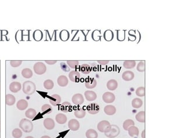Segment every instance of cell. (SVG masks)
Here are the masks:
<instances>
[{
    "label": "cell",
    "mask_w": 185,
    "mask_h": 138,
    "mask_svg": "<svg viewBox=\"0 0 185 138\" xmlns=\"http://www.w3.org/2000/svg\"><path fill=\"white\" fill-rule=\"evenodd\" d=\"M23 92L26 95H32L36 90V86L31 81H26L23 83L22 86Z\"/></svg>",
    "instance_id": "obj_1"
},
{
    "label": "cell",
    "mask_w": 185,
    "mask_h": 138,
    "mask_svg": "<svg viewBox=\"0 0 185 138\" xmlns=\"http://www.w3.org/2000/svg\"><path fill=\"white\" fill-rule=\"evenodd\" d=\"M19 127L23 132L30 133L33 130L34 126L33 122L30 120L26 119H23L19 122Z\"/></svg>",
    "instance_id": "obj_2"
},
{
    "label": "cell",
    "mask_w": 185,
    "mask_h": 138,
    "mask_svg": "<svg viewBox=\"0 0 185 138\" xmlns=\"http://www.w3.org/2000/svg\"><path fill=\"white\" fill-rule=\"evenodd\" d=\"M120 133V128L117 126L113 124L111 125L110 130L108 133H105L104 135L106 136L109 138H114L117 137Z\"/></svg>",
    "instance_id": "obj_3"
},
{
    "label": "cell",
    "mask_w": 185,
    "mask_h": 138,
    "mask_svg": "<svg viewBox=\"0 0 185 138\" xmlns=\"http://www.w3.org/2000/svg\"><path fill=\"white\" fill-rule=\"evenodd\" d=\"M110 127H111V124L110 122L107 120H102L100 121L97 126V128L99 131L104 133H108L109 131Z\"/></svg>",
    "instance_id": "obj_4"
},
{
    "label": "cell",
    "mask_w": 185,
    "mask_h": 138,
    "mask_svg": "<svg viewBox=\"0 0 185 138\" xmlns=\"http://www.w3.org/2000/svg\"><path fill=\"white\" fill-rule=\"evenodd\" d=\"M33 69L37 75H41L44 74L46 71V65L42 62H37L35 64Z\"/></svg>",
    "instance_id": "obj_5"
},
{
    "label": "cell",
    "mask_w": 185,
    "mask_h": 138,
    "mask_svg": "<svg viewBox=\"0 0 185 138\" xmlns=\"http://www.w3.org/2000/svg\"><path fill=\"white\" fill-rule=\"evenodd\" d=\"M115 95L113 93L111 92H106L102 95V99L105 103L110 104L113 103L115 101Z\"/></svg>",
    "instance_id": "obj_6"
},
{
    "label": "cell",
    "mask_w": 185,
    "mask_h": 138,
    "mask_svg": "<svg viewBox=\"0 0 185 138\" xmlns=\"http://www.w3.org/2000/svg\"><path fill=\"white\" fill-rule=\"evenodd\" d=\"M100 106L98 104L96 103H92L89 104L87 106V110L88 113L91 115H96L100 111Z\"/></svg>",
    "instance_id": "obj_7"
},
{
    "label": "cell",
    "mask_w": 185,
    "mask_h": 138,
    "mask_svg": "<svg viewBox=\"0 0 185 138\" xmlns=\"http://www.w3.org/2000/svg\"><path fill=\"white\" fill-rule=\"evenodd\" d=\"M72 102L75 105H80L84 102V98L81 94H75L72 97Z\"/></svg>",
    "instance_id": "obj_8"
},
{
    "label": "cell",
    "mask_w": 185,
    "mask_h": 138,
    "mask_svg": "<svg viewBox=\"0 0 185 138\" xmlns=\"http://www.w3.org/2000/svg\"><path fill=\"white\" fill-rule=\"evenodd\" d=\"M68 127L70 130L73 131H78L80 127L79 121L75 119H71L68 122Z\"/></svg>",
    "instance_id": "obj_9"
},
{
    "label": "cell",
    "mask_w": 185,
    "mask_h": 138,
    "mask_svg": "<svg viewBox=\"0 0 185 138\" xmlns=\"http://www.w3.org/2000/svg\"><path fill=\"white\" fill-rule=\"evenodd\" d=\"M44 126L48 130H52L55 126L54 120L51 118H46L43 122Z\"/></svg>",
    "instance_id": "obj_10"
},
{
    "label": "cell",
    "mask_w": 185,
    "mask_h": 138,
    "mask_svg": "<svg viewBox=\"0 0 185 138\" xmlns=\"http://www.w3.org/2000/svg\"><path fill=\"white\" fill-rule=\"evenodd\" d=\"M61 102V97L58 94H53L49 98V102L52 106H56L60 104Z\"/></svg>",
    "instance_id": "obj_11"
},
{
    "label": "cell",
    "mask_w": 185,
    "mask_h": 138,
    "mask_svg": "<svg viewBox=\"0 0 185 138\" xmlns=\"http://www.w3.org/2000/svg\"><path fill=\"white\" fill-rule=\"evenodd\" d=\"M9 90L12 92L16 93L19 92L22 88V85L17 81H13L9 85Z\"/></svg>",
    "instance_id": "obj_12"
},
{
    "label": "cell",
    "mask_w": 185,
    "mask_h": 138,
    "mask_svg": "<svg viewBox=\"0 0 185 138\" xmlns=\"http://www.w3.org/2000/svg\"><path fill=\"white\" fill-rule=\"evenodd\" d=\"M97 85V81L94 78H89L86 79L85 82V86L87 88L92 89L94 88Z\"/></svg>",
    "instance_id": "obj_13"
},
{
    "label": "cell",
    "mask_w": 185,
    "mask_h": 138,
    "mask_svg": "<svg viewBox=\"0 0 185 138\" xmlns=\"http://www.w3.org/2000/svg\"><path fill=\"white\" fill-rule=\"evenodd\" d=\"M69 78L70 80L73 82H78L80 79V74L78 72L76 71H72L69 74Z\"/></svg>",
    "instance_id": "obj_14"
},
{
    "label": "cell",
    "mask_w": 185,
    "mask_h": 138,
    "mask_svg": "<svg viewBox=\"0 0 185 138\" xmlns=\"http://www.w3.org/2000/svg\"><path fill=\"white\" fill-rule=\"evenodd\" d=\"M84 96L88 101H95L97 98V95L96 92L91 90H87L84 92Z\"/></svg>",
    "instance_id": "obj_15"
},
{
    "label": "cell",
    "mask_w": 185,
    "mask_h": 138,
    "mask_svg": "<svg viewBox=\"0 0 185 138\" xmlns=\"http://www.w3.org/2000/svg\"><path fill=\"white\" fill-rule=\"evenodd\" d=\"M134 76H135V75H134L133 72H132L131 71H126L123 72V74L122 75V78L124 81H129L133 80Z\"/></svg>",
    "instance_id": "obj_16"
},
{
    "label": "cell",
    "mask_w": 185,
    "mask_h": 138,
    "mask_svg": "<svg viewBox=\"0 0 185 138\" xmlns=\"http://www.w3.org/2000/svg\"><path fill=\"white\" fill-rule=\"evenodd\" d=\"M57 82H58V85L59 86L62 87H66L69 83V80H68V78L64 76V75H61L60 76H59V78H58V80H57Z\"/></svg>",
    "instance_id": "obj_17"
},
{
    "label": "cell",
    "mask_w": 185,
    "mask_h": 138,
    "mask_svg": "<svg viewBox=\"0 0 185 138\" xmlns=\"http://www.w3.org/2000/svg\"><path fill=\"white\" fill-rule=\"evenodd\" d=\"M28 102L25 99H20L17 101L16 107L19 110H24L28 107Z\"/></svg>",
    "instance_id": "obj_18"
},
{
    "label": "cell",
    "mask_w": 185,
    "mask_h": 138,
    "mask_svg": "<svg viewBox=\"0 0 185 138\" xmlns=\"http://www.w3.org/2000/svg\"><path fill=\"white\" fill-rule=\"evenodd\" d=\"M104 112L107 115H114L116 113V108L113 105H107L104 107Z\"/></svg>",
    "instance_id": "obj_19"
},
{
    "label": "cell",
    "mask_w": 185,
    "mask_h": 138,
    "mask_svg": "<svg viewBox=\"0 0 185 138\" xmlns=\"http://www.w3.org/2000/svg\"><path fill=\"white\" fill-rule=\"evenodd\" d=\"M128 134L131 137H136L139 135V129L135 126L129 127L128 129Z\"/></svg>",
    "instance_id": "obj_20"
},
{
    "label": "cell",
    "mask_w": 185,
    "mask_h": 138,
    "mask_svg": "<svg viewBox=\"0 0 185 138\" xmlns=\"http://www.w3.org/2000/svg\"><path fill=\"white\" fill-rule=\"evenodd\" d=\"M106 86L110 91H114L118 87V82L115 79H111L107 81Z\"/></svg>",
    "instance_id": "obj_21"
},
{
    "label": "cell",
    "mask_w": 185,
    "mask_h": 138,
    "mask_svg": "<svg viewBox=\"0 0 185 138\" xmlns=\"http://www.w3.org/2000/svg\"><path fill=\"white\" fill-rule=\"evenodd\" d=\"M56 121L59 124H64L67 120V116L63 113H58L55 117Z\"/></svg>",
    "instance_id": "obj_22"
},
{
    "label": "cell",
    "mask_w": 185,
    "mask_h": 138,
    "mask_svg": "<svg viewBox=\"0 0 185 138\" xmlns=\"http://www.w3.org/2000/svg\"><path fill=\"white\" fill-rule=\"evenodd\" d=\"M16 102V98L15 97L14 95L12 94H6L5 96V102L6 104L8 106H12L14 104H15Z\"/></svg>",
    "instance_id": "obj_23"
},
{
    "label": "cell",
    "mask_w": 185,
    "mask_h": 138,
    "mask_svg": "<svg viewBox=\"0 0 185 138\" xmlns=\"http://www.w3.org/2000/svg\"><path fill=\"white\" fill-rule=\"evenodd\" d=\"M74 116L78 119H82L86 115V112L82 108H77L74 111Z\"/></svg>",
    "instance_id": "obj_24"
},
{
    "label": "cell",
    "mask_w": 185,
    "mask_h": 138,
    "mask_svg": "<svg viewBox=\"0 0 185 138\" xmlns=\"http://www.w3.org/2000/svg\"><path fill=\"white\" fill-rule=\"evenodd\" d=\"M71 109V105L69 102H64L61 104L60 106V109L64 113H67L70 111Z\"/></svg>",
    "instance_id": "obj_25"
},
{
    "label": "cell",
    "mask_w": 185,
    "mask_h": 138,
    "mask_svg": "<svg viewBox=\"0 0 185 138\" xmlns=\"http://www.w3.org/2000/svg\"><path fill=\"white\" fill-rule=\"evenodd\" d=\"M37 115V112L33 108H30L25 112V116L29 119H33Z\"/></svg>",
    "instance_id": "obj_26"
},
{
    "label": "cell",
    "mask_w": 185,
    "mask_h": 138,
    "mask_svg": "<svg viewBox=\"0 0 185 138\" xmlns=\"http://www.w3.org/2000/svg\"><path fill=\"white\" fill-rule=\"evenodd\" d=\"M136 65L135 60H127L123 63V66L125 69H132Z\"/></svg>",
    "instance_id": "obj_27"
},
{
    "label": "cell",
    "mask_w": 185,
    "mask_h": 138,
    "mask_svg": "<svg viewBox=\"0 0 185 138\" xmlns=\"http://www.w3.org/2000/svg\"><path fill=\"white\" fill-rule=\"evenodd\" d=\"M85 136L87 138H98V133L93 129H89L85 133Z\"/></svg>",
    "instance_id": "obj_28"
},
{
    "label": "cell",
    "mask_w": 185,
    "mask_h": 138,
    "mask_svg": "<svg viewBox=\"0 0 185 138\" xmlns=\"http://www.w3.org/2000/svg\"><path fill=\"white\" fill-rule=\"evenodd\" d=\"M143 105V101L141 99L139 98H135L132 101V106L133 108L138 109L140 108Z\"/></svg>",
    "instance_id": "obj_29"
},
{
    "label": "cell",
    "mask_w": 185,
    "mask_h": 138,
    "mask_svg": "<svg viewBox=\"0 0 185 138\" xmlns=\"http://www.w3.org/2000/svg\"><path fill=\"white\" fill-rule=\"evenodd\" d=\"M41 111L44 114H50L53 111L52 107L49 104H44L42 106L41 108Z\"/></svg>",
    "instance_id": "obj_30"
},
{
    "label": "cell",
    "mask_w": 185,
    "mask_h": 138,
    "mask_svg": "<svg viewBox=\"0 0 185 138\" xmlns=\"http://www.w3.org/2000/svg\"><path fill=\"white\" fill-rule=\"evenodd\" d=\"M80 71L84 74H89L91 71V68L89 65L87 64H84L80 67Z\"/></svg>",
    "instance_id": "obj_31"
},
{
    "label": "cell",
    "mask_w": 185,
    "mask_h": 138,
    "mask_svg": "<svg viewBox=\"0 0 185 138\" xmlns=\"http://www.w3.org/2000/svg\"><path fill=\"white\" fill-rule=\"evenodd\" d=\"M33 71L30 68H24L22 71V75L26 79L31 78L33 76Z\"/></svg>",
    "instance_id": "obj_32"
},
{
    "label": "cell",
    "mask_w": 185,
    "mask_h": 138,
    "mask_svg": "<svg viewBox=\"0 0 185 138\" xmlns=\"http://www.w3.org/2000/svg\"><path fill=\"white\" fill-rule=\"evenodd\" d=\"M33 36L35 40L38 42L42 40V39L43 38V33L41 30L37 29L34 32Z\"/></svg>",
    "instance_id": "obj_33"
},
{
    "label": "cell",
    "mask_w": 185,
    "mask_h": 138,
    "mask_svg": "<svg viewBox=\"0 0 185 138\" xmlns=\"http://www.w3.org/2000/svg\"><path fill=\"white\" fill-rule=\"evenodd\" d=\"M135 119L139 122H145V111H140L139 113H138L136 115Z\"/></svg>",
    "instance_id": "obj_34"
},
{
    "label": "cell",
    "mask_w": 185,
    "mask_h": 138,
    "mask_svg": "<svg viewBox=\"0 0 185 138\" xmlns=\"http://www.w3.org/2000/svg\"><path fill=\"white\" fill-rule=\"evenodd\" d=\"M69 33L68 32V31L65 30V29L62 30L60 33V34H59L60 39L63 41H66V40H68L69 38Z\"/></svg>",
    "instance_id": "obj_35"
},
{
    "label": "cell",
    "mask_w": 185,
    "mask_h": 138,
    "mask_svg": "<svg viewBox=\"0 0 185 138\" xmlns=\"http://www.w3.org/2000/svg\"><path fill=\"white\" fill-rule=\"evenodd\" d=\"M133 126H135L134 121L131 119H128L124 122L122 127L124 130L128 131V129L129 127Z\"/></svg>",
    "instance_id": "obj_36"
},
{
    "label": "cell",
    "mask_w": 185,
    "mask_h": 138,
    "mask_svg": "<svg viewBox=\"0 0 185 138\" xmlns=\"http://www.w3.org/2000/svg\"><path fill=\"white\" fill-rule=\"evenodd\" d=\"M44 87L46 90H52L54 87V83L51 79H47L44 82Z\"/></svg>",
    "instance_id": "obj_37"
},
{
    "label": "cell",
    "mask_w": 185,
    "mask_h": 138,
    "mask_svg": "<svg viewBox=\"0 0 185 138\" xmlns=\"http://www.w3.org/2000/svg\"><path fill=\"white\" fill-rule=\"evenodd\" d=\"M12 135L14 138H20L23 135V133L20 129L15 128L12 131Z\"/></svg>",
    "instance_id": "obj_38"
},
{
    "label": "cell",
    "mask_w": 185,
    "mask_h": 138,
    "mask_svg": "<svg viewBox=\"0 0 185 138\" xmlns=\"http://www.w3.org/2000/svg\"><path fill=\"white\" fill-rule=\"evenodd\" d=\"M136 95L138 97H145V87H140L136 90Z\"/></svg>",
    "instance_id": "obj_39"
},
{
    "label": "cell",
    "mask_w": 185,
    "mask_h": 138,
    "mask_svg": "<svg viewBox=\"0 0 185 138\" xmlns=\"http://www.w3.org/2000/svg\"><path fill=\"white\" fill-rule=\"evenodd\" d=\"M67 64L69 67L74 69L78 67L79 61L78 60H68L67 61Z\"/></svg>",
    "instance_id": "obj_40"
},
{
    "label": "cell",
    "mask_w": 185,
    "mask_h": 138,
    "mask_svg": "<svg viewBox=\"0 0 185 138\" xmlns=\"http://www.w3.org/2000/svg\"><path fill=\"white\" fill-rule=\"evenodd\" d=\"M103 36H104L105 40L109 41V40H111L113 39V34L112 31H111L110 30H107V31H106L104 32Z\"/></svg>",
    "instance_id": "obj_41"
},
{
    "label": "cell",
    "mask_w": 185,
    "mask_h": 138,
    "mask_svg": "<svg viewBox=\"0 0 185 138\" xmlns=\"http://www.w3.org/2000/svg\"><path fill=\"white\" fill-rule=\"evenodd\" d=\"M22 64V60H11L10 61V64L12 67L16 68L19 67Z\"/></svg>",
    "instance_id": "obj_42"
},
{
    "label": "cell",
    "mask_w": 185,
    "mask_h": 138,
    "mask_svg": "<svg viewBox=\"0 0 185 138\" xmlns=\"http://www.w3.org/2000/svg\"><path fill=\"white\" fill-rule=\"evenodd\" d=\"M137 70L140 72H144L145 71V64L143 61H140L137 65Z\"/></svg>",
    "instance_id": "obj_43"
},
{
    "label": "cell",
    "mask_w": 185,
    "mask_h": 138,
    "mask_svg": "<svg viewBox=\"0 0 185 138\" xmlns=\"http://www.w3.org/2000/svg\"><path fill=\"white\" fill-rule=\"evenodd\" d=\"M60 65V68L63 71L66 72H69L70 69V67L68 66V65L64 63H61Z\"/></svg>",
    "instance_id": "obj_44"
},
{
    "label": "cell",
    "mask_w": 185,
    "mask_h": 138,
    "mask_svg": "<svg viewBox=\"0 0 185 138\" xmlns=\"http://www.w3.org/2000/svg\"><path fill=\"white\" fill-rule=\"evenodd\" d=\"M98 63L102 65H106L109 63V60H98Z\"/></svg>",
    "instance_id": "obj_45"
},
{
    "label": "cell",
    "mask_w": 185,
    "mask_h": 138,
    "mask_svg": "<svg viewBox=\"0 0 185 138\" xmlns=\"http://www.w3.org/2000/svg\"><path fill=\"white\" fill-rule=\"evenodd\" d=\"M45 62L49 65H53L57 63L56 60H45Z\"/></svg>",
    "instance_id": "obj_46"
},
{
    "label": "cell",
    "mask_w": 185,
    "mask_h": 138,
    "mask_svg": "<svg viewBox=\"0 0 185 138\" xmlns=\"http://www.w3.org/2000/svg\"><path fill=\"white\" fill-rule=\"evenodd\" d=\"M141 136H142V138H145V129L142 131V134H141Z\"/></svg>",
    "instance_id": "obj_47"
},
{
    "label": "cell",
    "mask_w": 185,
    "mask_h": 138,
    "mask_svg": "<svg viewBox=\"0 0 185 138\" xmlns=\"http://www.w3.org/2000/svg\"><path fill=\"white\" fill-rule=\"evenodd\" d=\"M41 138H51L50 136H48V135H44V136H42Z\"/></svg>",
    "instance_id": "obj_48"
},
{
    "label": "cell",
    "mask_w": 185,
    "mask_h": 138,
    "mask_svg": "<svg viewBox=\"0 0 185 138\" xmlns=\"http://www.w3.org/2000/svg\"><path fill=\"white\" fill-rule=\"evenodd\" d=\"M25 138H34V137H33V136H27V137H26Z\"/></svg>",
    "instance_id": "obj_49"
},
{
    "label": "cell",
    "mask_w": 185,
    "mask_h": 138,
    "mask_svg": "<svg viewBox=\"0 0 185 138\" xmlns=\"http://www.w3.org/2000/svg\"><path fill=\"white\" fill-rule=\"evenodd\" d=\"M0 131H1V121H0Z\"/></svg>",
    "instance_id": "obj_50"
}]
</instances>
